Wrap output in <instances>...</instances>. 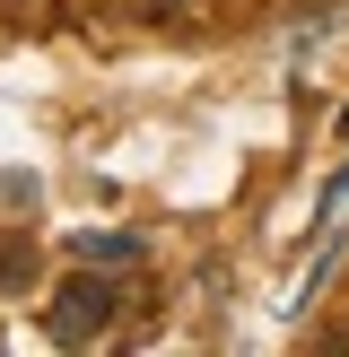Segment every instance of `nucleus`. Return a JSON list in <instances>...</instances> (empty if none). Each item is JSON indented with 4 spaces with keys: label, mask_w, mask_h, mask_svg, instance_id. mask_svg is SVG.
<instances>
[{
    "label": "nucleus",
    "mask_w": 349,
    "mask_h": 357,
    "mask_svg": "<svg viewBox=\"0 0 349 357\" xmlns=\"http://www.w3.org/2000/svg\"><path fill=\"white\" fill-rule=\"evenodd\" d=\"M114 314H122V288L105 271H79V279H61V296L44 305V331L61 349H96L105 331H114Z\"/></svg>",
    "instance_id": "f257e3e1"
},
{
    "label": "nucleus",
    "mask_w": 349,
    "mask_h": 357,
    "mask_svg": "<svg viewBox=\"0 0 349 357\" xmlns=\"http://www.w3.org/2000/svg\"><path fill=\"white\" fill-rule=\"evenodd\" d=\"M341 131H349V114H341Z\"/></svg>",
    "instance_id": "7ed1b4c3"
},
{
    "label": "nucleus",
    "mask_w": 349,
    "mask_h": 357,
    "mask_svg": "<svg viewBox=\"0 0 349 357\" xmlns=\"http://www.w3.org/2000/svg\"><path fill=\"white\" fill-rule=\"evenodd\" d=\"M79 261H131V244L122 236H79Z\"/></svg>",
    "instance_id": "f03ea898"
}]
</instances>
